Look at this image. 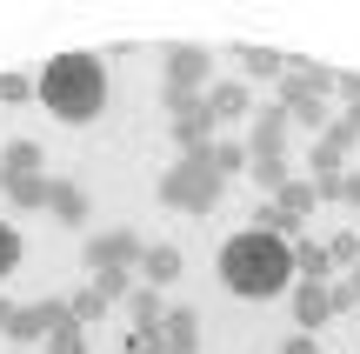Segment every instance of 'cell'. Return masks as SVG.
Listing matches in <instances>:
<instances>
[{"label": "cell", "mask_w": 360, "mask_h": 354, "mask_svg": "<svg viewBox=\"0 0 360 354\" xmlns=\"http://www.w3.org/2000/svg\"><path fill=\"white\" fill-rule=\"evenodd\" d=\"M207 107H214V127L220 120H247L254 114V87L247 80H220V87H207Z\"/></svg>", "instance_id": "13"}, {"label": "cell", "mask_w": 360, "mask_h": 354, "mask_svg": "<svg viewBox=\"0 0 360 354\" xmlns=\"http://www.w3.org/2000/svg\"><path fill=\"white\" fill-rule=\"evenodd\" d=\"M327 274H334L327 248H321V241H307V234H300V241H294V281H321V288H327Z\"/></svg>", "instance_id": "18"}, {"label": "cell", "mask_w": 360, "mask_h": 354, "mask_svg": "<svg viewBox=\"0 0 360 354\" xmlns=\"http://www.w3.org/2000/svg\"><path fill=\"white\" fill-rule=\"evenodd\" d=\"M340 120H347V127H354V141H360V101H347V107H340Z\"/></svg>", "instance_id": "34"}, {"label": "cell", "mask_w": 360, "mask_h": 354, "mask_svg": "<svg viewBox=\"0 0 360 354\" xmlns=\"http://www.w3.org/2000/svg\"><path fill=\"white\" fill-rule=\"evenodd\" d=\"M327 321H340L334 294H327L321 281H294V334H321Z\"/></svg>", "instance_id": "8"}, {"label": "cell", "mask_w": 360, "mask_h": 354, "mask_svg": "<svg viewBox=\"0 0 360 354\" xmlns=\"http://www.w3.org/2000/svg\"><path fill=\"white\" fill-rule=\"evenodd\" d=\"M34 87H40V107H47L53 120L87 127V120H101V107H107V67H101V53H53Z\"/></svg>", "instance_id": "2"}, {"label": "cell", "mask_w": 360, "mask_h": 354, "mask_svg": "<svg viewBox=\"0 0 360 354\" xmlns=\"http://www.w3.org/2000/svg\"><path fill=\"white\" fill-rule=\"evenodd\" d=\"M214 167H220V181L240 174V167H247V147H240V141H214Z\"/></svg>", "instance_id": "25"}, {"label": "cell", "mask_w": 360, "mask_h": 354, "mask_svg": "<svg viewBox=\"0 0 360 354\" xmlns=\"http://www.w3.org/2000/svg\"><path fill=\"white\" fill-rule=\"evenodd\" d=\"M20 254H27V248H20V227H7V221H0V281L20 267Z\"/></svg>", "instance_id": "23"}, {"label": "cell", "mask_w": 360, "mask_h": 354, "mask_svg": "<svg viewBox=\"0 0 360 354\" xmlns=\"http://www.w3.org/2000/svg\"><path fill=\"white\" fill-rule=\"evenodd\" d=\"M321 248H327V261H334V267H360V234H347V227H340L334 241H321Z\"/></svg>", "instance_id": "22"}, {"label": "cell", "mask_w": 360, "mask_h": 354, "mask_svg": "<svg viewBox=\"0 0 360 354\" xmlns=\"http://www.w3.org/2000/svg\"><path fill=\"white\" fill-rule=\"evenodd\" d=\"M354 147H360V141H354V127H347V120H334V127H327L321 141H314L307 167H314V174H347V167H340V160H347Z\"/></svg>", "instance_id": "10"}, {"label": "cell", "mask_w": 360, "mask_h": 354, "mask_svg": "<svg viewBox=\"0 0 360 354\" xmlns=\"http://www.w3.org/2000/svg\"><path fill=\"white\" fill-rule=\"evenodd\" d=\"M281 80H300V87H314V94L334 101V67H314L307 53H281Z\"/></svg>", "instance_id": "16"}, {"label": "cell", "mask_w": 360, "mask_h": 354, "mask_svg": "<svg viewBox=\"0 0 360 354\" xmlns=\"http://www.w3.org/2000/svg\"><path fill=\"white\" fill-rule=\"evenodd\" d=\"M274 354H321V341H314V334H287Z\"/></svg>", "instance_id": "29"}, {"label": "cell", "mask_w": 360, "mask_h": 354, "mask_svg": "<svg viewBox=\"0 0 360 354\" xmlns=\"http://www.w3.org/2000/svg\"><path fill=\"white\" fill-rule=\"evenodd\" d=\"M120 354H167V348H160V334H127V348H120Z\"/></svg>", "instance_id": "30"}, {"label": "cell", "mask_w": 360, "mask_h": 354, "mask_svg": "<svg viewBox=\"0 0 360 354\" xmlns=\"http://www.w3.org/2000/svg\"><path fill=\"white\" fill-rule=\"evenodd\" d=\"M47 214H53L60 227H74V234H80V227H87V214H94V201H87V187H80V181H53Z\"/></svg>", "instance_id": "12"}, {"label": "cell", "mask_w": 360, "mask_h": 354, "mask_svg": "<svg viewBox=\"0 0 360 354\" xmlns=\"http://www.w3.org/2000/svg\"><path fill=\"white\" fill-rule=\"evenodd\" d=\"M141 254H147V241L134 234V227H114V234H87L80 241V267L87 274H107V267H141Z\"/></svg>", "instance_id": "4"}, {"label": "cell", "mask_w": 360, "mask_h": 354, "mask_svg": "<svg viewBox=\"0 0 360 354\" xmlns=\"http://www.w3.org/2000/svg\"><path fill=\"white\" fill-rule=\"evenodd\" d=\"M340 208H360V167L340 174Z\"/></svg>", "instance_id": "31"}, {"label": "cell", "mask_w": 360, "mask_h": 354, "mask_svg": "<svg viewBox=\"0 0 360 354\" xmlns=\"http://www.w3.org/2000/svg\"><path fill=\"white\" fill-rule=\"evenodd\" d=\"M220 187H227V181H220V167H214V141L187 147V154L160 174V208H167V214H214Z\"/></svg>", "instance_id": "3"}, {"label": "cell", "mask_w": 360, "mask_h": 354, "mask_svg": "<svg viewBox=\"0 0 360 354\" xmlns=\"http://www.w3.org/2000/svg\"><path fill=\"white\" fill-rule=\"evenodd\" d=\"M0 167H7V174H47V154H40V141H7Z\"/></svg>", "instance_id": "20"}, {"label": "cell", "mask_w": 360, "mask_h": 354, "mask_svg": "<svg viewBox=\"0 0 360 354\" xmlns=\"http://www.w3.org/2000/svg\"><path fill=\"white\" fill-rule=\"evenodd\" d=\"M67 308H74V328H87V321H101V315H107V301H101L94 288H80V294H74Z\"/></svg>", "instance_id": "26"}, {"label": "cell", "mask_w": 360, "mask_h": 354, "mask_svg": "<svg viewBox=\"0 0 360 354\" xmlns=\"http://www.w3.org/2000/svg\"><path fill=\"white\" fill-rule=\"evenodd\" d=\"M281 107H287V120H294V127H314V134L334 127V101H327V94H314V87H300V80H281Z\"/></svg>", "instance_id": "7"}, {"label": "cell", "mask_w": 360, "mask_h": 354, "mask_svg": "<svg viewBox=\"0 0 360 354\" xmlns=\"http://www.w3.org/2000/svg\"><path fill=\"white\" fill-rule=\"evenodd\" d=\"M214 274H220V288H227L233 301H274V294H287V281H294V248L260 234V227H240L233 241H220Z\"/></svg>", "instance_id": "1"}, {"label": "cell", "mask_w": 360, "mask_h": 354, "mask_svg": "<svg viewBox=\"0 0 360 354\" xmlns=\"http://www.w3.org/2000/svg\"><path fill=\"white\" fill-rule=\"evenodd\" d=\"M134 274H141L147 288H174V281L187 274V267H180V248H147V254H141V267H134Z\"/></svg>", "instance_id": "14"}, {"label": "cell", "mask_w": 360, "mask_h": 354, "mask_svg": "<svg viewBox=\"0 0 360 354\" xmlns=\"http://www.w3.org/2000/svg\"><path fill=\"white\" fill-rule=\"evenodd\" d=\"M160 74H167V94H207L214 47H200V40H174V47L160 53Z\"/></svg>", "instance_id": "5"}, {"label": "cell", "mask_w": 360, "mask_h": 354, "mask_svg": "<svg viewBox=\"0 0 360 354\" xmlns=\"http://www.w3.org/2000/svg\"><path fill=\"white\" fill-rule=\"evenodd\" d=\"M233 61H240V80H281V47L247 40V47H233Z\"/></svg>", "instance_id": "17"}, {"label": "cell", "mask_w": 360, "mask_h": 354, "mask_svg": "<svg viewBox=\"0 0 360 354\" xmlns=\"http://www.w3.org/2000/svg\"><path fill=\"white\" fill-rule=\"evenodd\" d=\"M0 194H7L20 214H47L53 181H47V174H7V167H0Z\"/></svg>", "instance_id": "9"}, {"label": "cell", "mask_w": 360, "mask_h": 354, "mask_svg": "<svg viewBox=\"0 0 360 354\" xmlns=\"http://www.w3.org/2000/svg\"><path fill=\"white\" fill-rule=\"evenodd\" d=\"M327 294H334V315H347L360 301V267H347V281H327Z\"/></svg>", "instance_id": "27"}, {"label": "cell", "mask_w": 360, "mask_h": 354, "mask_svg": "<svg viewBox=\"0 0 360 354\" xmlns=\"http://www.w3.org/2000/svg\"><path fill=\"white\" fill-rule=\"evenodd\" d=\"M167 127H174L180 154H187V147H207L214 141V107H207V94H167Z\"/></svg>", "instance_id": "6"}, {"label": "cell", "mask_w": 360, "mask_h": 354, "mask_svg": "<svg viewBox=\"0 0 360 354\" xmlns=\"http://www.w3.org/2000/svg\"><path fill=\"white\" fill-rule=\"evenodd\" d=\"M47 354H87V328H60V334H47Z\"/></svg>", "instance_id": "28"}, {"label": "cell", "mask_w": 360, "mask_h": 354, "mask_svg": "<svg viewBox=\"0 0 360 354\" xmlns=\"http://www.w3.org/2000/svg\"><path fill=\"white\" fill-rule=\"evenodd\" d=\"M160 315H167V308H160V288H147V281H141V288L127 294V328L134 334H160Z\"/></svg>", "instance_id": "15"}, {"label": "cell", "mask_w": 360, "mask_h": 354, "mask_svg": "<svg viewBox=\"0 0 360 354\" xmlns=\"http://www.w3.org/2000/svg\"><path fill=\"white\" fill-rule=\"evenodd\" d=\"M34 80H27V74H0V101H7V107H27V101H34Z\"/></svg>", "instance_id": "24"}, {"label": "cell", "mask_w": 360, "mask_h": 354, "mask_svg": "<svg viewBox=\"0 0 360 354\" xmlns=\"http://www.w3.org/2000/svg\"><path fill=\"white\" fill-rule=\"evenodd\" d=\"M160 348L167 354H200V315L193 308H167L160 315Z\"/></svg>", "instance_id": "11"}, {"label": "cell", "mask_w": 360, "mask_h": 354, "mask_svg": "<svg viewBox=\"0 0 360 354\" xmlns=\"http://www.w3.org/2000/svg\"><path fill=\"white\" fill-rule=\"evenodd\" d=\"M274 208H281L287 221H300V227H307V214L321 208V201H314V181H287L281 194H274Z\"/></svg>", "instance_id": "19"}, {"label": "cell", "mask_w": 360, "mask_h": 354, "mask_svg": "<svg viewBox=\"0 0 360 354\" xmlns=\"http://www.w3.org/2000/svg\"><path fill=\"white\" fill-rule=\"evenodd\" d=\"M0 334H20V308L13 301H0Z\"/></svg>", "instance_id": "33"}, {"label": "cell", "mask_w": 360, "mask_h": 354, "mask_svg": "<svg viewBox=\"0 0 360 354\" xmlns=\"http://www.w3.org/2000/svg\"><path fill=\"white\" fill-rule=\"evenodd\" d=\"M87 288H94V294H101V301H107V308H114V301H127V294H134V288H141V281H134V274H127V267H107V274H87Z\"/></svg>", "instance_id": "21"}, {"label": "cell", "mask_w": 360, "mask_h": 354, "mask_svg": "<svg viewBox=\"0 0 360 354\" xmlns=\"http://www.w3.org/2000/svg\"><path fill=\"white\" fill-rule=\"evenodd\" d=\"M334 94L340 101H360V74H334Z\"/></svg>", "instance_id": "32"}]
</instances>
